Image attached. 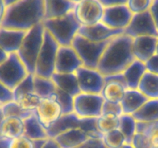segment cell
Returning a JSON list of instances; mask_svg holds the SVG:
<instances>
[{
	"label": "cell",
	"mask_w": 158,
	"mask_h": 148,
	"mask_svg": "<svg viewBox=\"0 0 158 148\" xmlns=\"http://www.w3.org/2000/svg\"><path fill=\"white\" fill-rule=\"evenodd\" d=\"M44 17V0H19L6 8L1 27L28 31Z\"/></svg>",
	"instance_id": "6da1fadb"
},
{
	"label": "cell",
	"mask_w": 158,
	"mask_h": 148,
	"mask_svg": "<svg viewBox=\"0 0 158 148\" xmlns=\"http://www.w3.org/2000/svg\"><path fill=\"white\" fill-rule=\"evenodd\" d=\"M132 44L133 38L125 34L113 38L100 58L97 69L103 76L123 72L135 60Z\"/></svg>",
	"instance_id": "7a4b0ae2"
},
{
	"label": "cell",
	"mask_w": 158,
	"mask_h": 148,
	"mask_svg": "<svg viewBox=\"0 0 158 148\" xmlns=\"http://www.w3.org/2000/svg\"><path fill=\"white\" fill-rule=\"evenodd\" d=\"M44 32L43 23L35 25L32 29L26 31L19 49L16 52L26 66L28 73L35 74L36 60L43 45Z\"/></svg>",
	"instance_id": "3957f363"
},
{
	"label": "cell",
	"mask_w": 158,
	"mask_h": 148,
	"mask_svg": "<svg viewBox=\"0 0 158 148\" xmlns=\"http://www.w3.org/2000/svg\"><path fill=\"white\" fill-rule=\"evenodd\" d=\"M43 24L60 46H70L81 26L73 11L58 18L44 19Z\"/></svg>",
	"instance_id": "277c9868"
},
{
	"label": "cell",
	"mask_w": 158,
	"mask_h": 148,
	"mask_svg": "<svg viewBox=\"0 0 158 148\" xmlns=\"http://www.w3.org/2000/svg\"><path fill=\"white\" fill-rule=\"evenodd\" d=\"M111 39L102 43H95L77 34L74 37L71 46L78 54L83 66L97 69L100 58Z\"/></svg>",
	"instance_id": "5b68a950"
},
{
	"label": "cell",
	"mask_w": 158,
	"mask_h": 148,
	"mask_svg": "<svg viewBox=\"0 0 158 148\" xmlns=\"http://www.w3.org/2000/svg\"><path fill=\"white\" fill-rule=\"evenodd\" d=\"M60 48L52 35L45 29L42 47L39 52L35 65V75L46 78H51L55 72L56 59Z\"/></svg>",
	"instance_id": "8992f818"
},
{
	"label": "cell",
	"mask_w": 158,
	"mask_h": 148,
	"mask_svg": "<svg viewBox=\"0 0 158 148\" xmlns=\"http://www.w3.org/2000/svg\"><path fill=\"white\" fill-rule=\"evenodd\" d=\"M97 118H80L74 113L63 114L56 123L50 128L46 130L49 138H54L62 132L73 128L80 127L86 130L94 137L103 138V134L98 130L97 127Z\"/></svg>",
	"instance_id": "52a82bcc"
},
{
	"label": "cell",
	"mask_w": 158,
	"mask_h": 148,
	"mask_svg": "<svg viewBox=\"0 0 158 148\" xmlns=\"http://www.w3.org/2000/svg\"><path fill=\"white\" fill-rule=\"evenodd\" d=\"M27 74L26 66L16 52L9 54L0 64V81L12 91Z\"/></svg>",
	"instance_id": "ba28073f"
},
{
	"label": "cell",
	"mask_w": 158,
	"mask_h": 148,
	"mask_svg": "<svg viewBox=\"0 0 158 148\" xmlns=\"http://www.w3.org/2000/svg\"><path fill=\"white\" fill-rule=\"evenodd\" d=\"M103 102L101 94L80 92L73 98V113L80 118H97L102 115Z\"/></svg>",
	"instance_id": "9c48e42d"
},
{
	"label": "cell",
	"mask_w": 158,
	"mask_h": 148,
	"mask_svg": "<svg viewBox=\"0 0 158 148\" xmlns=\"http://www.w3.org/2000/svg\"><path fill=\"white\" fill-rule=\"evenodd\" d=\"M104 6L99 0H82L77 3L73 13L81 26H92L101 22Z\"/></svg>",
	"instance_id": "30bf717a"
},
{
	"label": "cell",
	"mask_w": 158,
	"mask_h": 148,
	"mask_svg": "<svg viewBox=\"0 0 158 148\" xmlns=\"http://www.w3.org/2000/svg\"><path fill=\"white\" fill-rule=\"evenodd\" d=\"M123 34L135 38L141 35H153L158 37V29L150 10L134 14Z\"/></svg>",
	"instance_id": "8fae6325"
},
{
	"label": "cell",
	"mask_w": 158,
	"mask_h": 148,
	"mask_svg": "<svg viewBox=\"0 0 158 148\" xmlns=\"http://www.w3.org/2000/svg\"><path fill=\"white\" fill-rule=\"evenodd\" d=\"M81 92L100 94L104 86V76L97 69L81 66L76 71Z\"/></svg>",
	"instance_id": "7c38bea8"
},
{
	"label": "cell",
	"mask_w": 158,
	"mask_h": 148,
	"mask_svg": "<svg viewBox=\"0 0 158 148\" xmlns=\"http://www.w3.org/2000/svg\"><path fill=\"white\" fill-rule=\"evenodd\" d=\"M34 113L46 131L58 121L63 115V111L54 94L51 97L42 99L41 103L34 111Z\"/></svg>",
	"instance_id": "4fadbf2b"
},
{
	"label": "cell",
	"mask_w": 158,
	"mask_h": 148,
	"mask_svg": "<svg viewBox=\"0 0 158 148\" xmlns=\"http://www.w3.org/2000/svg\"><path fill=\"white\" fill-rule=\"evenodd\" d=\"M134 14L127 5L104 7L101 22L112 29H123L131 23Z\"/></svg>",
	"instance_id": "5bb4252c"
},
{
	"label": "cell",
	"mask_w": 158,
	"mask_h": 148,
	"mask_svg": "<svg viewBox=\"0 0 158 148\" xmlns=\"http://www.w3.org/2000/svg\"><path fill=\"white\" fill-rule=\"evenodd\" d=\"M83 63L72 46H60L56 59L55 72L59 73H74Z\"/></svg>",
	"instance_id": "9a60e30c"
},
{
	"label": "cell",
	"mask_w": 158,
	"mask_h": 148,
	"mask_svg": "<svg viewBox=\"0 0 158 148\" xmlns=\"http://www.w3.org/2000/svg\"><path fill=\"white\" fill-rule=\"evenodd\" d=\"M123 32V29H112L102 22H100L92 26H80L77 34H80L92 42L102 43L122 35Z\"/></svg>",
	"instance_id": "2e32d148"
},
{
	"label": "cell",
	"mask_w": 158,
	"mask_h": 148,
	"mask_svg": "<svg viewBox=\"0 0 158 148\" xmlns=\"http://www.w3.org/2000/svg\"><path fill=\"white\" fill-rule=\"evenodd\" d=\"M157 37L141 35L133 39L132 49L136 60L145 63L157 52Z\"/></svg>",
	"instance_id": "e0dca14e"
},
{
	"label": "cell",
	"mask_w": 158,
	"mask_h": 148,
	"mask_svg": "<svg viewBox=\"0 0 158 148\" xmlns=\"http://www.w3.org/2000/svg\"><path fill=\"white\" fill-rule=\"evenodd\" d=\"M89 137H95L83 128L77 127L67 130L54 137L61 148H77Z\"/></svg>",
	"instance_id": "ac0fdd59"
},
{
	"label": "cell",
	"mask_w": 158,
	"mask_h": 148,
	"mask_svg": "<svg viewBox=\"0 0 158 148\" xmlns=\"http://www.w3.org/2000/svg\"><path fill=\"white\" fill-rule=\"evenodd\" d=\"M26 31L0 28V47L8 54L18 52Z\"/></svg>",
	"instance_id": "d6986e66"
},
{
	"label": "cell",
	"mask_w": 158,
	"mask_h": 148,
	"mask_svg": "<svg viewBox=\"0 0 158 148\" xmlns=\"http://www.w3.org/2000/svg\"><path fill=\"white\" fill-rule=\"evenodd\" d=\"M75 6L70 0H44V19L63 16L73 11Z\"/></svg>",
	"instance_id": "ffe728a7"
},
{
	"label": "cell",
	"mask_w": 158,
	"mask_h": 148,
	"mask_svg": "<svg viewBox=\"0 0 158 148\" xmlns=\"http://www.w3.org/2000/svg\"><path fill=\"white\" fill-rule=\"evenodd\" d=\"M149 99L138 89H127L122 99L120 104L125 114H131L138 110Z\"/></svg>",
	"instance_id": "44dd1931"
},
{
	"label": "cell",
	"mask_w": 158,
	"mask_h": 148,
	"mask_svg": "<svg viewBox=\"0 0 158 148\" xmlns=\"http://www.w3.org/2000/svg\"><path fill=\"white\" fill-rule=\"evenodd\" d=\"M51 79L58 89L76 97L81 92L79 87L78 80L76 73H59L54 72Z\"/></svg>",
	"instance_id": "7402d4cb"
},
{
	"label": "cell",
	"mask_w": 158,
	"mask_h": 148,
	"mask_svg": "<svg viewBox=\"0 0 158 148\" xmlns=\"http://www.w3.org/2000/svg\"><path fill=\"white\" fill-rule=\"evenodd\" d=\"M24 134L23 120L15 117H5L0 124V135L2 138L12 140Z\"/></svg>",
	"instance_id": "603a6c76"
},
{
	"label": "cell",
	"mask_w": 158,
	"mask_h": 148,
	"mask_svg": "<svg viewBox=\"0 0 158 148\" xmlns=\"http://www.w3.org/2000/svg\"><path fill=\"white\" fill-rule=\"evenodd\" d=\"M146 72L145 63L135 59L123 72L128 89H137L142 77Z\"/></svg>",
	"instance_id": "cb8c5ba5"
},
{
	"label": "cell",
	"mask_w": 158,
	"mask_h": 148,
	"mask_svg": "<svg viewBox=\"0 0 158 148\" xmlns=\"http://www.w3.org/2000/svg\"><path fill=\"white\" fill-rule=\"evenodd\" d=\"M137 122L151 123L158 120V99H149L132 114Z\"/></svg>",
	"instance_id": "d4e9b609"
},
{
	"label": "cell",
	"mask_w": 158,
	"mask_h": 148,
	"mask_svg": "<svg viewBox=\"0 0 158 148\" xmlns=\"http://www.w3.org/2000/svg\"><path fill=\"white\" fill-rule=\"evenodd\" d=\"M24 122V135L32 140L48 139L47 134L35 113L23 120Z\"/></svg>",
	"instance_id": "484cf974"
},
{
	"label": "cell",
	"mask_w": 158,
	"mask_h": 148,
	"mask_svg": "<svg viewBox=\"0 0 158 148\" xmlns=\"http://www.w3.org/2000/svg\"><path fill=\"white\" fill-rule=\"evenodd\" d=\"M148 99H158V75L147 71L137 88Z\"/></svg>",
	"instance_id": "4316f807"
},
{
	"label": "cell",
	"mask_w": 158,
	"mask_h": 148,
	"mask_svg": "<svg viewBox=\"0 0 158 148\" xmlns=\"http://www.w3.org/2000/svg\"><path fill=\"white\" fill-rule=\"evenodd\" d=\"M127 88L118 82H106L101 92L104 100L113 103H120Z\"/></svg>",
	"instance_id": "83f0119b"
},
{
	"label": "cell",
	"mask_w": 158,
	"mask_h": 148,
	"mask_svg": "<svg viewBox=\"0 0 158 148\" xmlns=\"http://www.w3.org/2000/svg\"><path fill=\"white\" fill-rule=\"evenodd\" d=\"M56 86L51 78L34 74V92L42 99L51 97L55 94Z\"/></svg>",
	"instance_id": "f1b7e54d"
},
{
	"label": "cell",
	"mask_w": 158,
	"mask_h": 148,
	"mask_svg": "<svg viewBox=\"0 0 158 148\" xmlns=\"http://www.w3.org/2000/svg\"><path fill=\"white\" fill-rule=\"evenodd\" d=\"M137 123L135 119L131 114L123 113L120 117V125L118 129L126 139L127 143H131L134 135L137 133Z\"/></svg>",
	"instance_id": "f546056e"
},
{
	"label": "cell",
	"mask_w": 158,
	"mask_h": 148,
	"mask_svg": "<svg viewBox=\"0 0 158 148\" xmlns=\"http://www.w3.org/2000/svg\"><path fill=\"white\" fill-rule=\"evenodd\" d=\"M97 127L103 134L117 130L120 125V117L113 114H102L97 119Z\"/></svg>",
	"instance_id": "4dcf8cb0"
},
{
	"label": "cell",
	"mask_w": 158,
	"mask_h": 148,
	"mask_svg": "<svg viewBox=\"0 0 158 148\" xmlns=\"http://www.w3.org/2000/svg\"><path fill=\"white\" fill-rule=\"evenodd\" d=\"M1 108L5 117H15L23 120L34 113L32 111L24 109L13 100L2 104Z\"/></svg>",
	"instance_id": "1f68e13d"
},
{
	"label": "cell",
	"mask_w": 158,
	"mask_h": 148,
	"mask_svg": "<svg viewBox=\"0 0 158 148\" xmlns=\"http://www.w3.org/2000/svg\"><path fill=\"white\" fill-rule=\"evenodd\" d=\"M13 101L16 102L21 107L26 110L34 112L41 103L42 98L36 95L35 92H29L19 96L13 100Z\"/></svg>",
	"instance_id": "d6a6232c"
},
{
	"label": "cell",
	"mask_w": 158,
	"mask_h": 148,
	"mask_svg": "<svg viewBox=\"0 0 158 148\" xmlns=\"http://www.w3.org/2000/svg\"><path fill=\"white\" fill-rule=\"evenodd\" d=\"M103 140L108 148H120L126 143V139L119 129L103 134Z\"/></svg>",
	"instance_id": "836d02e7"
},
{
	"label": "cell",
	"mask_w": 158,
	"mask_h": 148,
	"mask_svg": "<svg viewBox=\"0 0 158 148\" xmlns=\"http://www.w3.org/2000/svg\"><path fill=\"white\" fill-rule=\"evenodd\" d=\"M46 140H32L23 134L10 140L9 148H41Z\"/></svg>",
	"instance_id": "e575fe53"
},
{
	"label": "cell",
	"mask_w": 158,
	"mask_h": 148,
	"mask_svg": "<svg viewBox=\"0 0 158 148\" xmlns=\"http://www.w3.org/2000/svg\"><path fill=\"white\" fill-rule=\"evenodd\" d=\"M34 92V74L28 73L27 76L12 89L13 100L23 94Z\"/></svg>",
	"instance_id": "d590c367"
},
{
	"label": "cell",
	"mask_w": 158,
	"mask_h": 148,
	"mask_svg": "<svg viewBox=\"0 0 158 148\" xmlns=\"http://www.w3.org/2000/svg\"><path fill=\"white\" fill-rule=\"evenodd\" d=\"M137 132L142 133L152 140L155 146H158V120L151 123H137Z\"/></svg>",
	"instance_id": "8d00e7d4"
},
{
	"label": "cell",
	"mask_w": 158,
	"mask_h": 148,
	"mask_svg": "<svg viewBox=\"0 0 158 148\" xmlns=\"http://www.w3.org/2000/svg\"><path fill=\"white\" fill-rule=\"evenodd\" d=\"M55 97L59 102L62 108L63 114H68L73 113V98L72 95L64 92L56 87L55 92Z\"/></svg>",
	"instance_id": "74e56055"
},
{
	"label": "cell",
	"mask_w": 158,
	"mask_h": 148,
	"mask_svg": "<svg viewBox=\"0 0 158 148\" xmlns=\"http://www.w3.org/2000/svg\"><path fill=\"white\" fill-rule=\"evenodd\" d=\"M153 0H128L127 6L133 14L140 13L150 10Z\"/></svg>",
	"instance_id": "f35d334b"
},
{
	"label": "cell",
	"mask_w": 158,
	"mask_h": 148,
	"mask_svg": "<svg viewBox=\"0 0 158 148\" xmlns=\"http://www.w3.org/2000/svg\"><path fill=\"white\" fill-rule=\"evenodd\" d=\"M131 144L135 148H157L151 138L145 134L138 132L134 135Z\"/></svg>",
	"instance_id": "ab89813d"
},
{
	"label": "cell",
	"mask_w": 158,
	"mask_h": 148,
	"mask_svg": "<svg viewBox=\"0 0 158 148\" xmlns=\"http://www.w3.org/2000/svg\"><path fill=\"white\" fill-rule=\"evenodd\" d=\"M102 114H113L120 117L123 115V109L120 103H113L104 100L102 108Z\"/></svg>",
	"instance_id": "60d3db41"
},
{
	"label": "cell",
	"mask_w": 158,
	"mask_h": 148,
	"mask_svg": "<svg viewBox=\"0 0 158 148\" xmlns=\"http://www.w3.org/2000/svg\"><path fill=\"white\" fill-rule=\"evenodd\" d=\"M77 148H108L105 145L103 138L89 137Z\"/></svg>",
	"instance_id": "b9f144b4"
},
{
	"label": "cell",
	"mask_w": 158,
	"mask_h": 148,
	"mask_svg": "<svg viewBox=\"0 0 158 148\" xmlns=\"http://www.w3.org/2000/svg\"><path fill=\"white\" fill-rule=\"evenodd\" d=\"M12 100H13L12 91L0 81V103L2 105Z\"/></svg>",
	"instance_id": "7bdbcfd3"
},
{
	"label": "cell",
	"mask_w": 158,
	"mask_h": 148,
	"mask_svg": "<svg viewBox=\"0 0 158 148\" xmlns=\"http://www.w3.org/2000/svg\"><path fill=\"white\" fill-rule=\"evenodd\" d=\"M144 63L148 72L158 75V54H154Z\"/></svg>",
	"instance_id": "ee69618b"
},
{
	"label": "cell",
	"mask_w": 158,
	"mask_h": 148,
	"mask_svg": "<svg viewBox=\"0 0 158 148\" xmlns=\"http://www.w3.org/2000/svg\"><path fill=\"white\" fill-rule=\"evenodd\" d=\"M111 81L118 82V83H122L123 85H124V86L127 88L126 80H125L124 76H123V72L104 76V83H106V82H111Z\"/></svg>",
	"instance_id": "f6af8a7d"
},
{
	"label": "cell",
	"mask_w": 158,
	"mask_h": 148,
	"mask_svg": "<svg viewBox=\"0 0 158 148\" xmlns=\"http://www.w3.org/2000/svg\"><path fill=\"white\" fill-rule=\"evenodd\" d=\"M150 12L158 29V0H153L152 5L150 8Z\"/></svg>",
	"instance_id": "bcb514c9"
},
{
	"label": "cell",
	"mask_w": 158,
	"mask_h": 148,
	"mask_svg": "<svg viewBox=\"0 0 158 148\" xmlns=\"http://www.w3.org/2000/svg\"><path fill=\"white\" fill-rule=\"evenodd\" d=\"M104 7L119 5H127L128 0H99Z\"/></svg>",
	"instance_id": "7dc6e473"
},
{
	"label": "cell",
	"mask_w": 158,
	"mask_h": 148,
	"mask_svg": "<svg viewBox=\"0 0 158 148\" xmlns=\"http://www.w3.org/2000/svg\"><path fill=\"white\" fill-rule=\"evenodd\" d=\"M41 148H61L60 145L56 142V140L52 138L46 139L45 143L42 146Z\"/></svg>",
	"instance_id": "c3c4849f"
},
{
	"label": "cell",
	"mask_w": 158,
	"mask_h": 148,
	"mask_svg": "<svg viewBox=\"0 0 158 148\" xmlns=\"http://www.w3.org/2000/svg\"><path fill=\"white\" fill-rule=\"evenodd\" d=\"M6 8H7V6L5 3L4 0H0V28H1L3 18L5 16Z\"/></svg>",
	"instance_id": "681fc988"
},
{
	"label": "cell",
	"mask_w": 158,
	"mask_h": 148,
	"mask_svg": "<svg viewBox=\"0 0 158 148\" xmlns=\"http://www.w3.org/2000/svg\"><path fill=\"white\" fill-rule=\"evenodd\" d=\"M10 140L6 138H0V148H9Z\"/></svg>",
	"instance_id": "f907efd6"
},
{
	"label": "cell",
	"mask_w": 158,
	"mask_h": 148,
	"mask_svg": "<svg viewBox=\"0 0 158 148\" xmlns=\"http://www.w3.org/2000/svg\"><path fill=\"white\" fill-rule=\"evenodd\" d=\"M8 56H9V54H8L7 52H5V51L0 47V64H1L2 63H3V62L7 59Z\"/></svg>",
	"instance_id": "816d5d0a"
},
{
	"label": "cell",
	"mask_w": 158,
	"mask_h": 148,
	"mask_svg": "<svg viewBox=\"0 0 158 148\" xmlns=\"http://www.w3.org/2000/svg\"><path fill=\"white\" fill-rule=\"evenodd\" d=\"M19 0H4V2H5V3H6V6H11V5H12L13 4V3H15V2H18Z\"/></svg>",
	"instance_id": "f5cc1de1"
},
{
	"label": "cell",
	"mask_w": 158,
	"mask_h": 148,
	"mask_svg": "<svg viewBox=\"0 0 158 148\" xmlns=\"http://www.w3.org/2000/svg\"><path fill=\"white\" fill-rule=\"evenodd\" d=\"M4 117H5V116H4V114H3L1 106H0V124H1L2 121V120H3V118H4ZM0 138H2V137H1V135H0Z\"/></svg>",
	"instance_id": "db71d44e"
},
{
	"label": "cell",
	"mask_w": 158,
	"mask_h": 148,
	"mask_svg": "<svg viewBox=\"0 0 158 148\" xmlns=\"http://www.w3.org/2000/svg\"><path fill=\"white\" fill-rule=\"evenodd\" d=\"M120 148H135L131 143H125L124 145L121 146Z\"/></svg>",
	"instance_id": "11a10c76"
},
{
	"label": "cell",
	"mask_w": 158,
	"mask_h": 148,
	"mask_svg": "<svg viewBox=\"0 0 158 148\" xmlns=\"http://www.w3.org/2000/svg\"><path fill=\"white\" fill-rule=\"evenodd\" d=\"M70 1H72L73 2H74V3H76V4H77V3L80 2L82 1V0H70Z\"/></svg>",
	"instance_id": "9f6ffc18"
},
{
	"label": "cell",
	"mask_w": 158,
	"mask_h": 148,
	"mask_svg": "<svg viewBox=\"0 0 158 148\" xmlns=\"http://www.w3.org/2000/svg\"><path fill=\"white\" fill-rule=\"evenodd\" d=\"M156 53L158 54V37H157V52Z\"/></svg>",
	"instance_id": "6f0895ef"
},
{
	"label": "cell",
	"mask_w": 158,
	"mask_h": 148,
	"mask_svg": "<svg viewBox=\"0 0 158 148\" xmlns=\"http://www.w3.org/2000/svg\"><path fill=\"white\" fill-rule=\"evenodd\" d=\"M2 106V104H1V103H0V106Z\"/></svg>",
	"instance_id": "680465c9"
},
{
	"label": "cell",
	"mask_w": 158,
	"mask_h": 148,
	"mask_svg": "<svg viewBox=\"0 0 158 148\" xmlns=\"http://www.w3.org/2000/svg\"><path fill=\"white\" fill-rule=\"evenodd\" d=\"M157 148H158V146H157Z\"/></svg>",
	"instance_id": "91938a15"
}]
</instances>
